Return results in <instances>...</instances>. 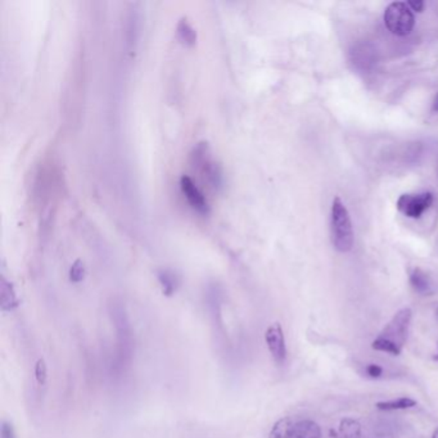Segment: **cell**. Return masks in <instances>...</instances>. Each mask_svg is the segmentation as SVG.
<instances>
[{
	"mask_svg": "<svg viewBox=\"0 0 438 438\" xmlns=\"http://www.w3.org/2000/svg\"><path fill=\"white\" fill-rule=\"evenodd\" d=\"M0 298H1V310L12 311L18 306V300L16 296L12 283L8 282L4 276H1L0 283Z\"/></svg>",
	"mask_w": 438,
	"mask_h": 438,
	"instance_id": "cell-12",
	"label": "cell"
},
{
	"mask_svg": "<svg viewBox=\"0 0 438 438\" xmlns=\"http://www.w3.org/2000/svg\"><path fill=\"white\" fill-rule=\"evenodd\" d=\"M191 161L194 169L202 171V174L207 177V182L215 191H220L223 188L224 185L223 170L219 163L212 160L211 150L207 143L205 141L198 143L194 149L191 150Z\"/></svg>",
	"mask_w": 438,
	"mask_h": 438,
	"instance_id": "cell-3",
	"label": "cell"
},
{
	"mask_svg": "<svg viewBox=\"0 0 438 438\" xmlns=\"http://www.w3.org/2000/svg\"><path fill=\"white\" fill-rule=\"evenodd\" d=\"M85 276H86V268H85L84 262L81 260L73 262V265L70 268L71 282L80 283L84 280Z\"/></svg>",
	"mask_w": 438,
	"mask_h": 438,
	"instance_id": "cell-16",
	"label": "cell"
},
{
	"mask_svg": "<svg viewBox=\"0 0 438 438\" xmlns=\"http://www.w3.org/2000/svg\"><path fill=\"white\" fill-rule=\"evenodd\" d=\"M411 319L413 311L410 310L409 307L397 311L395 316L384 326L381 334L373 341V350L398 356L403 353V345L408 341Z\"/></svg>",
	"mask_w": 438,
	"mask_h": 438,
	"instance_id": "cell-1",
	"label": "cell"
},
{
	"mask_svg": "<svg viewBox=\"0 0 438 438\" xmlns=\"http://www.w3.org/2000/svg\"><path fill=\"white\" fill-rule=\"evenodd\" d=\"M353 64L357 70L370 71L377 64V53L369 44H359L351 50Z\"/></svg>",
	"mask_w": 438,
	"mask_h": 438,
	"instance_id": "cell-9",
	"label": "cell"
},
{
	"mask_svg": "<svg viewBox=\"0 0 438 438\" xmlns=\"http://www.w3.org/2000/svg\"><path fill=\"white\" fill-rule=\"evenodd\" d=\"M177 31L180 42L185 44V45L191 47V45H194L197 42V32H196V30L193 28V26L188 22L187 18H182L179 21Z\"/></svg>",
	"mask_w": 438,
	"mask_h": 438,
	"instance_id": "cell-14",
	"label": "cell"
},
{
	"mask_svg": "<svg viewBox=\"0 0 438 438\" xmlns=\"http://www.w3.org/2000/svg\"><path fill=\"white\" fill-rule=\"evenodd\" d=\"M47 378H48L47 364H45V361L42 360V359H39V360L36 361L35 365V379L37 381V384L39 386H44L45 381H47Z\"/></svg>",
	"mask_w": 438,
	"mask_h": 438,
	"instance_id": "cell-17",
	"label": "cell"
},
{
	"mask_svg": "<svg viewBox=\"0 0 438 438\" xmlns=\"http://www.w3.org/2000/svg\"><path fill=\"white\" fill-rule=\"evenodd\" d=\"M432 438H438V428L436 431L433 432V436H432Z\"/></svg>",
	"mask_w": 438,
	"mask_h": 438,
	"instance_id": "cell-22",
	"label": "cell"
},
{
	"mask_svg": "<svg viewBox=\"0 0 438 438\" xmlns=\"http://www.w3.org/2000/svg\"><path fill=\"white\" fill-rule=\"evenodd\" d=\"M1 438H17L13 424L8 420L1 422Z\"/></svg>",
	"mask_w": 438,
	"mask_h": 438,
	"instance_id": "cell-18",
	"label": "cell"
},
{
	"mask_svg": "<svg viewBox=\"0 0 438 438\" xmlns=\"http://www.w3.org/2000/svg\"><path fill=\"white\" fill-rule=\"evenodd\" d=\"M365 373H367L369 378H373V379L381 378V374H383V367L381 365H378V364H369L365 367Z\"/></svg>",
	"mask_w": 438,
	"mask_h": 438,
	"instance_id": "cell-19",
	"label": "cell"
},
{
	"mask_svg": "<svg viewBox=\"0 0 438 438\" xmlns=\"http://www.w3.org/2000/svg\"><path fill=\"white\" fill-rule=\"evenodd\" d=\"M157 278H158V282H160V285L162 288L165 296H172L177 292L179 285H180V279L177 278V274L174 271H171L169 268L158 270Z\"/></svg>",
	"mask_w": 438,
	"mask_h": 438,
	"instance_id": "cell-11",
	"label": "cell"
},
{
	"mask_svg": "<svg viewBox=\"0 0 438 438\" xmlns=\"http://www.w3.org/2000/svg\"><path fill=\"white\" fill-rule=\"evenodd\" d=\"M265 342L276 364L283 365L287 360V345L282 325L279 323L270 325L265 332Z\"/></svg>",
	"mask_w": 438,
	"mask_h": 438,
	"instance_id": "cell-6",
	"label": "cell"
},
{
	"mask_svg": "<svg viewBox=\"0 0 438 438\" xmlns=\"http://www.w3.org/2000/svg\"><path fill=\"white\" fill-rule=\"evenodd\" d=\"M434 360L438 361V353L434 356Z\"/></svg>",
	"mask_w": 438,
	"mask_h": 438,
	"instance_id": "cell-23",
	"label": "cell"
},
{
	"mask_svg": "<svg viewBox=\"0 0 438 438\" xmlns=\"http://www.w3.org/2000/svg\"><path fill=\"white\" fill-rule=\"evenodd\" d=\"M383 20L389 32L396 36L409 35L415 26V17L405 1H393L386 8Z\"/></svg>",
	"mask_w": 438,
	"mask_h": 438,
	"instance_id": "cell-4",
	"label": "cell"
},
{
	"mask_svg": "<svg viewBox=\"0 0 438 438\" xmlns=\"http://www.w3.org/2000/svg\"><path fill=\"white\" fill-rule=\"evenodd\" d=\"M433 201L434 197L431 191L406 193L398 197L396 207L409 219H420L424 212L428 211L430 207L433 205Z\"/></svg>",
	"mask_w": 438,
	"mask_h": 438,
	"instance_id": "cell-5",
	"label": "cell"
},
{
	"mask_svg": "<svg viewBox=\"0 0 438 438\" xmlns=\"http://www.w3.org/2000/svg\"><path fill=\"white\" fill-rule=\"evenodd\" d=\"M418 403L415 400L410 397H400L397 400H389V401H381L375 405V408L381 411H395V410H408L415 408Z\"/></svg>",
	"mask_w": 438,
	"mask_h": 438,
	"instance_id": "cell-13",
	"label": "cell"
},
{
	"mask_svg": "<svg viewBox=\"0 0 438 438\" xmlns=\"http://www.w3.org/2000/svg\"><path fill=\"white\" fill-rule=\"evenodd\" d=\"M432 111L433 112H438V94L433 99V103H432Z\"/></svg>",
	"mask_w": 438,
	"mask_h": 438,
	"instance_id": "cell-21",
	"label": "cell"
},
{
	"mask_svg": "<svg viewBox=\"0 0 438 438\" xmlns=\"http://www.w3.org/2000/svg\"><path fill=\"white\" fill-rule=\"evenodd\" d=\"M285 438H321V430L318 423L310 419L292 422Z\"/></svg>",
	"mask_w": 438,
	"mask_h": 438,
	"instance_id": "cell-10",
	"label": "cell"
},
{
	"mask_svg": "<svg viewBox=\"0 0 438 438\" xmlns=\"http://www.w3.org/2000/svg\"><path fill=\"white\" fill-rule=\"evenodd\" d=\"M292 422L293 420L290 418L280 419L278 423H276V425L273 427V430L270 432V438H285Z\"/></svg>",
	"mask_w": 438,
	"mask_h": 438,
	"instance_id": "cell-15",
	"label": "cell"
},
{
	"mask_svg": "<svg viewBox=\"0 0 438 438\" xmlns=\"http://www.w3.org/2000/svg\"><path fill=\"white\" fill-rule=\"evenodd\" d=\"M406 3H408V6H409L410 9L413 12H418V13L423 12L424 6H425L423 0H410V1H406Z\"/></svg>",
	"mask_w": 438,
	"mask_h": 438,
	"instance_id": "cell-20",
	"label": "cell"
},
{
	"mask_svg": "<svg viewBox=\"0 0 438 438\" xmlns=\"http://www.w3.org/2000/svg\"><path fill=\"white\" fill-rule=\"evenodd\" d=\"M331 239L333 247L341 254L350 252L353 247V226L350 212L342 199H333L331 208Z\"/></svg>",
	"mask_w": 438,
	"mask_h": 438,
	"instance_id": "cell-2",
	"label": "cell"
},
{
	"mask_svg": "<svg viewBox=\"0 0 438 438\" xmlns=\"http://www.w3.org/2000/svg\"><path fill=\"white\" fill-rule=\"evenodd\" d=\"M409 282L411 288L420 296H432L436 292V285L432 276L423 268H410Z\"/></svg>",
	"mask_w": 438,
	"mask_h": 438,
	"instance_id": "cell-8",
	"label": "cell"
},
{
	"mask_svg": "<svg viewBox=\"0 0 438 438\" xmlns=\"http://www.w3.org/2000/svg\"><path fill=\"white\" fill-rule=\"evenodd\" d=\"M180 189L183 191L184 197L187 198L188 203L191 205L194 211H197L201 215H208L210 213V205L206 199L205 194L199 191L197 185L191 180L189 177H182L180 179Z\"/></svg>",
	"mask_w": 438,
	"mask_h": 438,
	"instance_id": "cell-7",
	"label": "cell"
}]
</instances>
